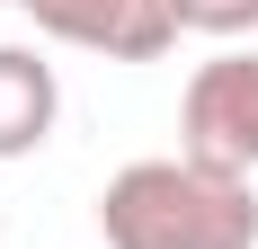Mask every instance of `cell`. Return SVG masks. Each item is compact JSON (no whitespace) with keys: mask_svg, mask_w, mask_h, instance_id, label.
Returning <instances> with one entry per match:
<instances>
[{"mask_svg":"<svg viewBox=\"0 0 258 249\" xmlns=\"http://www.w3.org/2000/svg\"><path fill=\"white\" fill-rule=\"evenodd\" d=\"M178 151L205 160V169H258V45L249 53H223L187 80V107H178Z\"/></svg>","mask_w":258,"mask_h":249,"instance_id":"7a4b0ae2","label":"cell"},{"mask_svg":"<svg viewBox=\"0 0 258 249\" xmlns=\"http://www.w3.org/2000/svg\"><path fill=\"white\" fill-rule=\"evenodd\" d=\"M107 249H258V187L205 160H134L98 196Z\"/></svg>","mask_w":258,"mask_h":249,"instance_id":"6da1fadb","label":"cell"},{"mask_svg":"<svg viewBox=\"0 0 258 249\" xmlns=\"http://www.w3.org/2000/svg\"><path fill=\"white\" fill-rule=\"evenodd\" d=\"M258 0H178V36H249Z\"/></svg>","mask_w":258,"mask_h":249,"instance_id":"5b68a950","label":"cell"},{"mask_svg":"<svg viewBox=\"0 0 258 249\" xmlns=\"http://www.w3.org/2000/svg\"><path fill=\"white\" fill-rule=\"evenodd\" d=\"M53 116H62V80L36 45H0V160H27V151L53 143Z\"/></svg>","mask_w":258,"mask_h":249,"instance_id":"277c9868","label":"cell"},{"mask_svg":"<svg viewBox=\"0 0 258 249\" xmlns=\"http://www.w3.org/2000/svg\"><path fill=\"white\" fill-rule=\"evenodd\" d=\"M53 45L107 53V63H160L178 45V0H18Z\"/></svg>","mask_w":258,"mask_h":249,"instance_id":"3957f363","label":"cell"},{"mask_svg":"<svg viewBox=\"0 0 258 249\" xmlns=\"http://www.w3.org/2000/svg\"><path fill=\"white\" fill-rule=\"evenodd\" d=\"M9 9H18V0H9Z\"/></svg>","mask_w":258,"mask_h":249,"instance_id":"8992f818","label":"cell"}]
</instances>
